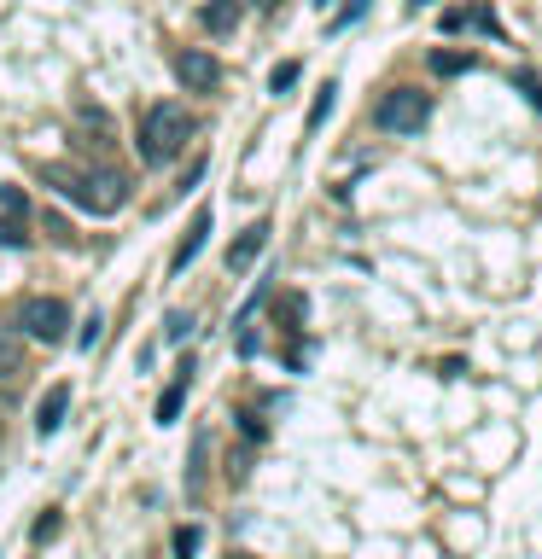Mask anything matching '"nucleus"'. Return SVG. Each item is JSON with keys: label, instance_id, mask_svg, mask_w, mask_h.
Listing matches in <instances>:
<instances>
[{"label": "nucleus", "instance_id": "obj_28", "mask_svg": "<svg viewBox=\"0 0 542 559\" xmlns=\"http://www.w3.org/2000/svg\"><path fill=\"white\" fill-rule=\"evenodd\" d=\"M0 367H6V362H0Z\"/></svg>", "mask_w": 542, "mask_h": 559}, {"label": "nucleus", "instance_id": "obj_3", "mask_svg": "<svg viewBox=\"0 0 542 559\" xmlns=\"http://www.w3.org/2000/svg\"><path fill=\"white\" fill-rule=\"evenodd\" d=\"M426 117H432V99L420 94V88H391L373 105V129H385V134H420Z\"/></svg>", "mask_w": 542, "mask_h": 559}, {"label": "nucleus", "instance_id": "obj_21", "mask_svg": "<svg viewBox=\"0 0 542 559\" xmlns=\"http://www.w3.org/2000/svg\"><path fill=\"white\" fill-rule=\"evenodd\" d=\"M0 210L18 222V216H24V193H18V187H0Z\"/></svg>", "mask_w": 542, "mask_h": 559}, {"label": "nucleus", "instance_id": "obj_7", "mask_svg": "<svg viewBox=\"0 0 542 559\" xmlns=\"http://www.w3.org/2000/svg\"><path fill=\"white\" fill-rule=\"evenodd\" d=\"M70 414V385H53V391L35 402V437H53Z\"/></svg>", "mask_w": 542, "mask_h": 559}, {"label": "nucleus", "instance_id": "obj_19", "mask_svg": "<svg viewBox=\"0 0 542 559\" xmlns=\"http://www.w3.org/2000/svg\"><path fill=\"white\" fill-rule=\"evenodd\" d=\"M513 82H519V94H525V99H531V105L542 111V82H537V76H531V70H519Z\"/></svg>", "mask_w": 542, "mask_h": 559}, {"label": "nucleus", "instance_id": "obj_5", "mask_svg": "<svg viewBox=\"0 0 542 559\" xmlns=\"http://www.w3.org/2000/svg\"><path fill=\"white\" fill-rule=\"evenodd\" d=\"M175 76H181V88H193V94H210L216 82H222V65L199 53V47H187V53H175Z\"/></svg>", "mask_w": 542, "mask_h": 559}, {"label": "nucleus", "instance_id": "obj_18", "mask_svg": "<svg viewBox=\"0 0 542 559\" xmlns=\"http://www.w3.org/2000/svg\"><path fill=\"white\" fill-rule=\"evenodd\" d=\"M0 245H12V251H24V245H30V233L18 228V222H12V216H6V222H0Z\"/></svg>", "mask_w": 542, "mask_h": 559}, {"label": "nucleus", "instance_id": "obj_8", "mask_svg": "<svg viewBox=\"0 0 542 559\" xmlns=\"http://www.w3.org/2000/svg\"><path fill=\"white\" fill-rule=\"evenodd\" d=\"M187 385H193V362H181L175 367V379H170V391L158 396V426H175V414H181V402H187Z\"/></svg>", "mask_w": 542, "mask_h": 559}, {"label": "nucleus", "instance_id": "obj_15", "mask_svg": "<svg viewBox=\"0 0 542 559\" xmlns=\"http://www.w3.org/2000/svg\"><path fill=\"white\" fill-rule=\"evenodd\" d=\"M100 338H105V315H100V309H94V315L82 321V332H76V344H82V350H94Z\"/></svg>", "mask_w": 542, "mask_h": 559}, {"label": "nucleus", "instance_id": "obj_1", "mask_svg": "<svg viewBox=\"0 0 542 559\" xmlns=\"http://www.w3.org/2000/svg\"><path fill=\"white\" fill-rule=\"evenodd\" d=\"M41 181L53 187L59 198L70 204H82V210H94V216H117L123 204H129V181L117 175V169H65V164H47L41 169Z\"/></svg>", "mask_w": 542, "mask_h": 559}, {"label": "nucleus", "instance_id": "obj_23", "mask_svg": "<svg viewBox=\"0 0 542 559\" xmlns=\"http://www.w3.org/2000/svg\"><path fill=\"white\" fill-rule=\"evenodd\" d=\"M187 327H193V321H187V315L175 309L170 321H164V338H170V344H181V338H187Z\"/></svg>", "mask_w": 542, "mask_h": 559}, {"label": "nucleus", "instance_id": "obj_10", "mask_svg": "<svg viewBox=\"0 0 542 559\" xmlns=\"http://www.w3.org/2000/svg\"><path fill=\"white\" fill-rule=\"evenodd\" d=\"M199 24L210 35H228L239 24V0H204V12H199Z\"/></svg>", "mask_w": 542, "mask_h": 559}, {"label": "nucleus", "instance_id": "obj_24", "mask_svg": "<svg viewBox=\"0 0 542 559\" xmlns=\"http://www.w3.org/2000/svg\"><path fill=\"white\" fill-rule=\"evenodd\" d=\"M47 233H53L59 245H70V228H65V216H47Z\"/></svg>", "mask_w": 542, "mask_h": 559}, {"label": "nucleus", "instance_id": "obj_2", "mask_svg": "<svg viewBox=\"0 0 542 559\" xmlns=\"http://www.w3.org/2000/svg\"><path fill=\"white\" fill-rule=\"evenodd\" d=\"M187 134H193V117H187V105H175V99H158V105H146V117H140V134H135L140 164H170L175 152L187 146Z\"/></svg>", "mask_w": 542, "mask_h": 559}, {"label": "nucleus", "instance_id": "obj_26", "mask_svg": "<svg viewBox=\"0 0 542 559\" xmlns=\"http://www.w3.org/2000/svg\"><path fill=\"white\" fill-rule=\"evenodd\" d=\"M414 6H426V0H414Z\"/></svg>", "mask_w": 542, "mask_h": 559}, {"label": "nucleus", "instance_id": "obj_11", "mask_svg": "<svg viewBox=\"0 0 542 559\" xmlns=\"http://www.w3.org/2000/svg\"><path fill=\"white\" fill-rule=\"evenodd\" d=\"M304 315H309V303H304V292H286L280 303H274V321H286L280 332H304Z\"/></svg>", "mask_w": 542, "mask_h": 559}, {"label": "nucleus", "instance_id": "obj_14", "mask_svg": "<svg viewBox=\"0 0 542 559\" xmlns=\"http://www.w3.org/2000/svg\"><path fill=\"white\" fill-rule=\"evenodd\" d=\"M199 542H204L199 525H181V530H175V559H193V554H199Z\"/></svg>", "mask_w": 542, "mask_h": 559}, {"label": "nucleus", "instance_id": "obj_27", "mask_svg": "<svg viewBox=\"0 0 542 559\" xmlns=\"http://www.w3.org/2000/svg\"><path fill=\"white\" fill-rule=\"evenodd\" d=\"M263 6H274V0H263Z\"/></svg>", "mask_w": 542, "mask_h": 559}, {"label": "nucleus", "instance_id": "obj_17", "mask_svg": "<svg viewBox=\"0 0 542 559\" xmlns=\"http://www.w3.org/2000/svg\"><path fill=\"white\" fill-rule=\"evenodd\" d=\"M59 530H65V519H59V513H41V519H35V542H53V536H59Z\"/></svg>", "mask_w": 542, "mask_h": 559}, {"label": "nucleus", "instance_id": "obj_12", "mask_svg": "<svg viewBox=\"0 0 542 559\" xmlns=\"http://www.w3.org/2000/svg\"><path fill=\"white\" fill-rule=\"evenodd\" d=\"M478 59L473 53H432V76H461V70H473Z\"/></svg>", "mask_w": 542, "mask_h": 559}, {"label": "nucleus", "instance_id": "obj_22", "mask_svg": "<svg viewBox=\"0 0 542 559\" xmlns=\"http://www.w3.org/2000/svg\"><path fill=\"white\" fill-rule=\"evenodd\" d=\"M239 431H245L251 443H263V437H269V426H263V414H239Z\"/></svg>", "mask_w": 542, "mask_h": 559}, {"label": "nucleus", "instance_id": "obj_25", "mask_svg": "<svg viewBox=\"0 0 542 559\" xmlns=\"http://www.w3.org/2000/svg\"><path fill=\"white\" fill-rule=\"evenodd\" d=\"M315 6H321V12H327V6H333V0H315Z\"/></svg>", "mask_w": 542, "mask_h": 559}, {"label": "nucleus", "instance_id": "obj_4", "mask_svg": "<svg viewBox=\"0 0 542 559\" xmlns=\"http://www.w3.org/2000/svg\"><path fill=\"white\" fill-rule=\"evenodd\" d=\"M18 327L30 332L35 344H65L70 309L59 297H24V303H18Z\"/></svg>", "mask_w": 542, "mask_h": 559}, {"label": "nucleus", "instance_id": "obj_20", "mask_svg": "<svg viewBox=\"0 0 542 559\" xmlns=\"http://www.w3.org/2000/svg\"><path fill=\"white\" fill-rule=\"evenodd\" d=\"M362 12H368V0H344V12L333 18V30H350V24H356Z\"/></svg>", "mask_w": 542, "mask_h": 559}, {"label": "nucleus", "instance_id": "obj_9", "mask_svg": "<svg viewBox=\"0 0 542 559\" xmlns=\"http://www.w3.org/2000/svg\"><path fill=\"white\" fill-rule=\"evenodd\" d=\"M204 233H210V210H199V216H193V233H187V239L175 245V257H170V274H187V268H193V257H199V251H204Z\"/></svg>", "mask_w": 542, "mask_h": 559}, {"label": "nucleus", "instance_id": "obj_13", "mask_svg": "<svg viewBox=\"0 0 542 559\" xmlns=\"http://www.w3.org/2000/svg\"><path fill=\"white\" fill-rule=\"evenodd\" d=\"M298 76H304V70H298V59L274 65V70H269V94H286V88H298Z\"/></svg>", "mask_w": 542, "mask_h": 559}, {"label": "nucleus", "instance_id": "obj_6", "mask_svg": "<svg viewBox=\"0 0 542 559\" xmlns=\"http://www.w3.org/2000/svg\"><path fill=\"white\" fill-rule=\"evenodd\" d=\"M269 222H251V228L239 233L234 245H228V274H239V268H251L257 257H263V245H269Z\"/></svg>", "mask_w": 542, "mask_h": 559}, {"label": "nucleus", "instance_id": "obj_16", "mask_svg": "<svg viewBox=\"0 0 542 559\" xmlns=\"http://www.w3.org/2000/svg\"><path fill=\"white\" fill-rule=\"evenodd\" d=\"M333 94H339V88H333V82H327V88H321V99H315V105H309V134L321 129V123H327V111H333Z\"/></svg>", "mask_w": 542, "mask_h": 559}]
</instances>
